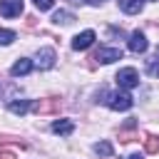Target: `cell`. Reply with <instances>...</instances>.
Instances as JSON below:
<instances>
[{
	"label": "cell",
	"instance_id": "7c38bea8",
	"mask_svg": "<svg viewBox=\"0 0 159 159\" xmlns=\"http://www.w3.org/2000/svg\"><path fill=\"white\" fill-rule=\"evenodd\" d=\"M30 107H32L30 99H10V102H7V109H10L12 114H25Z\"/></svg>",
	"mask_w": 159,
	"mask_h": 159
},
{
	"label": "cell",
	"instance_id": "8fae6325",
	"mask_svg": "<svg viewBox=\"0 0 159 159\" xmlns=\"http://www.w3.org/2000/svg\"><path fill=\"white\" fill-rule=\"evenodd\" d=\"M119 7H122V12H127V15H137V12H142L144 0H119Z\"/></svg>",
	"mask_w": 159,
	"mask_h": 159
},
{
	"label": "cell",
	"instance_id": "7a4b0ae2",
	"mask_svg": "<svg viewBox=\"0 0 159 159\" xmlns=\"http://www.w3.org/2000/svg\"><path fill=\"white\" fill-rule=\"evenodd\" d=\"M114 80H117V84H119L122 89H134V87H139V72H137L134 67H122Z\"/></svg>",
	"mask_w": 159,
	"mask_h": 159
},
{
	"label": "cell",
	"instance_id": "ba28073f",
	"mask_svg": "<svg viewBox=\"0 0 159 159\" xmlns=\"http://www.w3.org/2000/svg\"><path fill=\"white\" fill-rule=\"evenodd\" d=\"M22 12V0H0V15L2 17H17Z\"/></svg>",
	"mask_w": 159,
	"mask_h": 159
},
{
	"label": "cell",
	"instance_id": "ffe728a7",
	"mask_svg": "<svg viewBox=\"0 0 159 159\" xmlns=\"http://www.w3.org/2000/svg\"><path fill=\"white\" fill-rule=\"evenodd\" d=\"M0 159H15V152H2Z\"/></svg>",
	"mask_w": 159,
	"mask_h": 159
},
{
	"label": "cell",
	"instance_id": "44dd1931",
	"mask_svg": "<svg viewBox=\"0 0 159 159\" xmlns=\"http://www.w3.org/2000/svg\"><path fill=\"white\" fill-rule=\"evenodd\" d=\"M127 159H144V157H142V154H129Z\"/></svg>",
	"mask_w": 159,
	"mask_h": 159
},
{
	"label": "cell",
	"instance_id": "30bf717a",
	"mask_svg": "<svg viewBox=\"0 0 159 159\" xmlns=\"http://www.w3.org/2000/svg\"><path fill=\"white\" fill-rule=\"evenodd\" d=\"M52 132L60 134V137H70V134L75 132V124H72L70 119H57V122L52 124Z\"/></svg>",
	"mask_w": 159,
	"mask_h": 159
},
{
	"label": "cell",
	"instance_id": "8992f818",
	"mask_svg": "<svg viewBox=\"0 0 159 159\" xmlns=\"http://www.w3.org/2000/svg\"><path fill=\"white\" fill-rule=\"evenodd\" d=\"M127 47H129L134 55H142V52H147L149 42H147V37H144L142 30H134V32L129 35V40H127Z\"/></svg>",
	"mask_w": 159,
	"mask_h": 159
},
{
	"label": "cell",
	"instance_id": "4fadbf2b",
	"mask_svg": "<svg viewBox=\"0 0 159 159\" xmlns=\"http://www.w3.org/2000/svg\"><path fill=\"white\" fill-rule=\"evenodd\" d=\"M72 20H75V15L67 12V10H57V12L52 15V22H55V25H70Z\"/></svg>",
	"mask_w": 159,
	"mask_h": 159
},
{
	"label": "cell",
	"instance_id": "3957f363",
	"mask_svg": "<svg viewBox=\"0 0 159 159\" xmlns=\"http://www.w3.org/2000/svg\"><path fill=\"white\" fill-rule=\"evenodd\" d=\"M92 60L99 62V65H109V62H114V60H122V50H119V47H99Z\"/></svg>",
	"mask_w": 159,
	"mask_h": 159
},
{
	"label": "cell",
	"instance_id": "5b68a950",
	"mask_svg": "<svg viewBox=\"0 0 159 159\" xmlns=\"http://www.w3.org/2000/svg\"><path fill=\"white\" fill-rule=\"evenodd\" d=\"M60 107H62L60 97H47V99L32 102V107H30V109H35L37 114H50V112H60Z\"/></svg>",
	"mask_w": 159,
	"mask_h": 159
},
{
	"label": "cell",
	"instance_id": "9c48e42d",
	"mask_svg": "<svg viewBox=\"0 0 159 159\" xmlns=\"http://www.w3.org/2000/svg\"><path fill=\"white\" fill-rule=\"evenodd\" d=\"M32 67H35V62H32V60L20 57V60L10 67V75H12V77H25V75H30V72H32Z\"/></svg>",
	"mask_w": 159,
	"mask_h": 159
},
{
	"label": "cell",
	"instance_id": "e0dca14e",
	"mask_svg": "<svg viewBox=\"0 0 159 159\" xmlns=\"http://www.w3.org/2000/svg\"><path fill=\"white\" fill-rule=\"evenodd\" d=\"M15 37H17L15 30H0V45H10Z\"/></svg>",
	"mask_w": 159,
	"mask_h": 159
},
{
	"label": "cell",
	"instance_id": "52a82bcc",
	"mask_svg": "<svg viewBox=\"0 0 159 159\" xmlns=\"http://www.w3.org/2000/svg\"><path fill=\"white\" fill-rule=\"evenodd\" d=\"M94 40H97V35L92 30H84V32H80V35L72 37V50H87V47H92Z\"/></svg>",
	"mask_w": 159,
	"mask_h": 159
},
{
	"label": "cell",
	"instance_id": "2e32d148",
	"mask_svg": "<svg viewBox=\"0 0 159 159\" xmlns=\"http://www.w3.org/2000/svg\"><path fill=\"white\" fill-rule=\"evenodd\" d=\"M147 75H152V77H159V57H152V60H147Z\"/></svg>",
	"mask_w": 159,
	"mask_h": 159
},
{
	"label": "cell",
	"instance_id": "d6986e66",
	"mask_svg": "<svg viewBox=\"0 0 159 159\" xmlns=\"http://www.w3.org/2000/svg\"><path fill=\"white\" fill-rule=\"evenodd\" d=\"M70 2H75V5H80V2H89V5H99L102 0H70Z\"/></svg>",
	"mask_w": 159,
	"mask_h": 159
},
{
	"label": "cell",
	"instance_id": "9a60e30c",
	"mask_svg": "<svg viewBox=\"0 0 159 159\" xmlns=\"http://www.w3.org/2000/svg\"><path fill=\"white\" fill-rule=\"evenodd\" d=\"M112 152H114V149H112L109 142H97V144H94V154H97V157H112Z\"/></svg>",
	"mask_w": 159,
	"mask_h": 159
},
{
	"label": "cell",
	"instance_id": "6da1fadb",
	"mask_svg": "<svg viewBox=\"0 0 159 159\" xmlns=\"http://www.w3.org/2000/svg\"><path fill=\"white\" fill-rule=\"evenodd\" d=\"M97 102H104L109 109H114V112H127V109H132V104H134V99L127 94V92H109V89H99L97 92Z\"/></svg>",
	"mask_w": 159,
	"mask_h": 159
},
{
	"label": "cell",
	"instance_id": "7402d4cb",
	"mask_svg": "<svg viewBox=\"0 0 159 159\" xmlns=\"http://www.w3.org/2000/svg\"><path fill=\"white\" fill-rule=\"evenodd\" d=\"M154 57H159V47H157V55H154Z\"/></svg>",
	"mask_w": 159,
	"mask_h": 159
},
{
	"label": "cell",
	"instance_id": "5bb4252c",
	"mask_svg": "<svg viewBox=\"0 0 159 159\" xmlns=\"http://www.w3.org/2000/svg\"><path fill=\"white\" fill-rule=\"evenodd\" d=\"M144 152H147V154H159V137L149 134V137L144 139Z\"/></svg>",
	"mask_w": 159,
	"mask_h": 159
},
{
	"label": "cell",
	"instance_id": "277c9868",
	"mask_svg": "<svg viewBox=\"0 0 159 159\" xmlns=\"http://www.w3.org/2000/svg\"><path fill=\"white\" fill-rule=\"evenodd\" d=\"M55 60H57V55H55L52 47H42V50H37V55H35V65H37L40 70H52V67H55Z\"/></svg>",
	"mask_w": 159,
	"mask_h": 159
},
{
	"label": "cell",
	"instance_id": "ac0fdd59",
	"mask_svg": "<svg viewBox=\"0 0 159 159\" xmlns=\"http://www.w3.org/2000/svg\"><path fill=\"white\" fill-rule=\"evenodd\" d=\"M32 2H35L37 10H50V7L55 5V0H32Z\"/></svg>",
	"mask_w": 159,
	"mask_h": 159
}]
</instances>
